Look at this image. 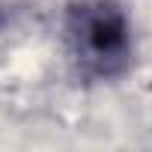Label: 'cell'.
Listing matches in <instances>:
<instances>
[{"label":"cell","mask_w":152,"mask_h":152,"mask_svg":"<svg viewBox=\"0 0 152 152\" xmlns=\"http://www.w3.org/2000/svg\"><path fill=\"white\" fill-rule=\"evenodd\" d=\"M66 42L75 66L93 81L119 78L131 66V21L116 0H78L66 12Z\"/></svg>","instance_id":"cell-1"},{"label":"cell","mask_w":152,"mask_h":152,"mask_svg":"<svg viewBox=\"0 0 152 152\" xmlns=\"http://www.w3.org/2000/svg\"><path fill=\"white\" fill-rule=\"evenodd\" d=\"M6 21V12H3V0H0V24Z\"/></svg>","instance_id":"cell-2"}]
</instances>
